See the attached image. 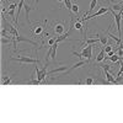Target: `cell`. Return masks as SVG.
<instances>
[{
	"instance_id": "6da1fadb",
	"label": "cell",
	"mask_w": 123,
	"mask_h": 123,
	"mask_svg": "<svg viewBox=\"0 0 123 123\" xmlns=\"http://www.w3.org/2000/svg\"><path fill=\"white\" fill-rule=\"evenodd\" d=\"M95 46L94 44H87V46H84L83 47V50H81V53H78V52H73L74 55L79 57V58H86V59H91L92 57V48Z\"/></svg>"
},
{
	"instance_id": "7a4b0ae2",
	"label": "cell",
	"mask_w": 123,
	"mask_h": 123,
	"mask_svg": "<svg viewBox=\"0 0 123 123\" xmlns=\"http://www.w3.org/2000/svg\"><path fill=\"white\" fill-rule=\"evenodd\" d=\"M10 60L18 62V63H24V64H38L39 60L35 59L32 57H11Z\"/></svg>"
},
{
	"instance_id": "3957f363",
	"label": "cell",
	"mask_w": 123,
	"mask_h": 123,
	"mask_svg": "<svg viewBox=\"0 0 123 123\" xmlns=\"http://www.w3.org/2000/svg\"><path fill=\"white\" fill-rule=\"evenodd\" d=\"M110 11V9L108 7H104V6H101L97 11L95 12V14H92V15H90L89 17H83V21H87V20H91V18H95V17H97V16H101V15H104V14H107Z\"/></svg>"
},
{
	"instance_id": "277c9868",
	"label": "cell",
	"mask_w": 123,
	"mask_h": 123,
	"mask_svg": "<svg viewBox=\"0 0 123 123\" xmlns=\"http://www.w3.org/2000/svg\"><path fill=\"white\" fill-rule=\"evenodd\" d=\"M24 9H25V16H26V21H27V24H28L30 26H32V24H31V21H30V12H31V11H33V10H35V7H33L32 5H30V4L25 3V5H24Z\"/></svg>"
},
{
	"instance_id": "5b68a950",
	"label": "cell",
	"mask_w": 123,
	"mask_h": 123,
	"mask_svg": "<svg viewBox=\"0 0 123 123\" xmlns=\"http://www.w3.org/2000/svg\"><path fill=\"white\" fill-rule=\"evenodd\" d=\"M16 42L18 43V42H26V43H30V44H33L35 47H37L38 44H37V42H35V41H32V39H28V38H26V37H22V36H20V35H17L16 36Z\"/></svg>"
},
{
	"instance_id": "8992f818",
	"label": "cell",
	"mask_w": 123,
	"mask_h": 123,
	"mask_svg": "<svg viewBox=\"0 0 123 123\" xmlns=\"http://www.w3.org/2000/svg\"><path fill=\"white\" fill-rule=\"evenodd\" d=\"M53 30H54V33H55V35H63L65 27H64L63 24H55Z\"/></svg>"
},
{
	"instance_id": "52a82bcc",
	"label": "cell",
	"mask_w": 123,
	"mask_h": 123,
	"mask_svg": "<svg viewBox=\"0 0 123 123\" xmlns=\"http://www.w3.org/2000/svg\"><path fill=\"white\" fill-rule=\"evenodd\" d=\"M47 67H48V64H46V65L43 67V69L41 70V74H39V76L37 78V80L39 81V84L42 83V81L46 79V76H47Z\"/></svg>"
},
{
	"instance_id": "ba28073f",
	"label": "cell",
	"mask_w": 123,
	"mask_h": 123,
	"mask_svg": "<svg viewBox=\"0 0 123 123\" xmlns=\"http://www.w3.org/2000/svg\"><path fill=\"white\" fill-rule=\"evenodd\" d=\"M87 62H89V59H86V60H80V62H78L76 64H74V65L71 67L70 69H68V70H67V73H70V71H73L74 69H76V68H80V67H83V65H85V64L87 63Z\"/></svg>"
},
{
	"instance_id": "9c48e42d",
	"label": "cell",
	"mask_w": 123,
	"mask_h": 123,
	"mask_svg": "<svg viewBox=\"0 0 123 123\" xmlns=\"http://www.w3.org/2000/svg\"><path fill=\"white\" fill-rule=\"evenodd\" d=\"M105 71V76H106V80L108 81L110 84H116V78L111 74V71H107V70H104Z\"/></svg>"
},
{
	"instance_id": "30bf717a",
	"label": "cell",
	"mask_w": 123,
	"mask_h": 123,
	"mask_svg": "<svg viewBox=\"0 0 123 123\" xmlns=\"http://www.w3.org/2000/svg\"><path fill=\"white\" fill-rule=\"evenodd\" d=\"M98 36H96V38H84V44L85 46H87V44H94V43H96L97 44V42H100V38H97Z\"/></svg>"
},
{
	"instance_id": "8fae6325",
	"label": "cell",
	"mask_w": 123,
	"mask_h": 123,
	"mask_svg": "<svg viewBox=\"0 0 123 123\" xmlns=\"http://www.w3.org/2000/svg\"><path fill=\"white\" fill-rule=\"evenodd\" d=\"M105 57H106V52H105V49H104V50H100L98 55L96 57V63H101L102 60H105Z\"/></svg>"
},
{
	"instance_id": "7c38bea8",
	"label": "cell",
	"mask_w": 123,
	"mask_h": 123,
	"mask_svg": "<svg viewBox=\"0 0 123 123\" xmlns=\"http://www.w3.org/2000/svg\"><path fill=\"white\" fill-rule=\"evenodd\" d=\"M68 69H67V67H59V68H57V69H53V70H50L49 71V75L50 74H55V73H62V71H67Z\"/></svg>"
},
{
	"instance_id": "4fadbf2b",
	"label": "cell",
	"mask_w": 123,
	"mask_h": 123,
	"mask_svg": "<svg viewBox=\"0 0 123 123\" xmlns=\"http://www.w3.org/2000/svg\"><path fill=\"white\" fill-rule=\"evenodd\" d=\"M106 33H107V35H108V36H110V37H111L112 39H113V41H116V43H117V44H119V43L122 42V38H121V37H116L115 35H112V33L110 32V31H108V30L106 31Z\"/></svg>"
},
{
	"instance_id": "5bb4252c",
	"label": "cell",
	"mask_w": 123,
	"mask_h": 123,
	"mask_svg": "<svg viewBox=\"0 0 123 123\" xmlns=\"http://www.w3.org/2000/svg\"><path fill=\"white\" fill-rule=\"evenodd\" d=\"M74 27L78 30V31H81V32H83V24H81V21H80V20H76V21L74 22Z\"/></svg>"
},
{
	"instance_id": "9a60e30c",
	"label": "cell",
	"mask_w": 123,
	"mask_h": 123,
	"mask_svg": "<svg viewBox=\"0 0 123 123\" xmlns=\"http://www.w3.org/2000/svg\"><path fill=\"white\" fill-rule=\"evenodd\" d=\"M96 5H97V0H91V3H90V10L87 11V14L94 11V10H95V7H96Z\"/></svg>"
},
{
	"instance_id": "2e32d148",
	"label": "cell",
	"mask_w": 123,
	"mask_h": 123,
	"mask_svg": "<svg viewBox=\"0 0 123 123\" xmlns=\"http://www.w3.org/2000/svg\"><path fill=\"white\" fill-rule=\"evenodd\" d=\"M98 38H100V43H101L102 46H106V44H107L108 38H107L106 36H98Z\"/></svg>"
},
{
	"instance_id": "e0dca14e",
	"label": "cell",
	"mask_w": 123,
	"mask_h": 123,
	"mask_svg": "<svg viewBox=\"0 0 123 123\" xmlns=\"http://www.w3.org/2000/svg\"><path fill=\"white\" fill-rule=\"evenodd\" d=\"M112 9H113L115 11H121V10H123V6H122L121 3H118V4H115L113 6H112Z\"/></svg>"
},
{
	"instance_id": "ac0fdd59",
	"label": "cell",
	"mask_w": 123,
	"mask_h": 123,
	"mask_svg": "<svg viewBox=\"0 0 123 123\" xmlns=\"http://www.w3.org/2000/svg\"><path fill=\"white\" fill-rule=\"evenodd\" d=\"M71 11L78 15L79 14V5L78 4H73V6H71Z\"/></svg>"
},
{
	"instance_id": "d6986e66",
	"label": "cell",
	"mask_w": 123,
	"mask_h": 123,
	"mask_svg": "<svg viewBox=\"0 0 123 123\" xmlns=\"http://www.w3.org/2000/svg\"><path fill=\"white\" fill-rule=\"evenodd\" d=\"M64 4H65V6H67V9L69 10V11H71V6H73V4H71L70 0H64Z\"/></svg>"
},
{
	"instance_id": "ffe728a7",
	"label": "cell",
	"mask_w": 123,
	"mask_h": 123,
	"mask_svg": "<svg viewBox=\"0 0 123 123\" xmlns=\"http://www.w3.org/2000/svg\"><path fill=\"white\" fill-rule=\"evenodd\" d=\"M7 15H9V16H11V17H14V21H16V15H15V10H9V11H7Z\"/></svg>"
},
{
	"instance_id": "44dd1931",
	"label": "cell",
	"mask_w": 123,
	"mask_h": 123,
	"mask_svg": "<svg viewBox=\"0 0 123 123\" xmlns=\"http://www.w3.org/2000/svg\"><path fill=\"white\" fill-rule=\"evenodd\" d=\"M55 42H57V39H55V38H48V41H47V43H48L49 47H50V46H53Z\"/></svg>"
},
{
	"instance_id": "7402d4cb",
	"label": "cell",
	"mask_w": 123,
	"mask_h": 123,
	"mask_svg": "<svg viewBox=\"0 0 123 123\" xmlns=\"http://www.w3.org/2000/svg\"><path fill=\"white\" fill-rule=\"evenodd\" d=\"M119 65H121V69H119V71H118L117 76H118V75H122V74H123V59H121V60H119Z\"/></svg>"
},
{
	"instance_id": "603a6c76",
	"label": "cell",
	"mask_w": 123,
	"mask_h": 123,
	"mask_svg": "<svg viewBox=\"0 0 123 123\" xmlns=\"http://www.w3.org/2000/svg\"><path fill=\"white\" fill-rule=\"evenodd\" d=\"M85 84L86 85H92V84H94V79H92V78H87L85 80Z\"/></svg>"
},
{
	"instance_id": "cb8c5ba5",
	"label": "cell",
	"mask_w": 123,
	"mask_h": 123,
	"mask_svg": "<svg viewBox=\"0 0 123 123\" xmlns=\"http://www.w3.org/2000/svg\"><path fill=\"white\" fill-rule=\"evenodd\" d=\"M101 68L104 69V70H107V71H111V65H108V64H102L101 65Z\"/></svg>"
},
{
	"instance_id": "d4e9b609",
	"label": "cell",
	"mask_w": 123,
	"mask_h": 123,
	"mask_svg": "<svg viewBox=\"0 0 123 123\" xmlns=\"http://www.w3.org/2000/svg\"><path fill=\"white\" fill-rule=\"evenodd\" d=\"M10 83H11V76H9V78L4 79V81H3L4 85H7V84H10Z\"/></svg>"
},
{
	"instance_id": "484cf974",
	"label": "cell",
	"mask_w": 123,
	"mask_h": 123,
	"mask_svg": "<svg viewBox=\"0 0 123 123\" xmlns=\"http://www.w3.org/2000/svg\"><path fill=\"white\" fill-rule=\"evenodd\" d=\"M111 50H113V46H107V47H105V52H106V53L111 52Z\"/></svg>"
},
{
	"instance_id": "4316f807",
	"label": "cell",
	"mask_w": 123,
	"mask_h": 123,
	"mask_svg": "<svg viewBox=\"0 0 123 123\" xmlns=\"http://www.w3.org/2000/svg\"><path fill=\"white\" fill-rule=\"evenodd\" d=\"M16 6H17V4H16V3L10 4V5H9V10H15V9H16Z\"/></svg>"
},
{
	"instance_id": "83f0119b",
	"label": "cell",
	"mask_w": 123,
	"mask_h": 123,
	"mask_svg": "<svg viewBox=\"0 0 123 123\" xmlns=\"http://www.w3.org/2000/svg\"><path fill=\"white\" fill-rule=\"evenodd\" d=\"M57 1H59V3H62V1H64V0H57Z\"/></svg>"
},
{
	"instance_id": "f1b7e54d",
	"label": "cell",
	"mask_w": 123,
	"mask_h": 123,
	"mask_svg": "<svg viewBox=\"0 0 123 123\" xmlns=\"http://www.w3.org/2000/svg\"><path fill=\"white\" fill-rule=\"evenodd\" d=\"M121 4H122V5H123V0H122V1H121Z\"/></svg>"
},
{
	"instance_id": "f546056e",
	"label": "cell",
	"mask_w": 123,
	"mask_h": 123,
	"mask_svg": "<svg viewBox=\"0 0 123 123\" xmlns=\"http://www.w3.org/2000/svg\"><path fill=\"white\" fill-rule=\"evenodd\" d=\"M36 3H38V0H36Z\"/></svg>"
}]
</instances>
